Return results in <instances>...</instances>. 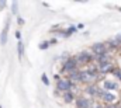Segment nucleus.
Segmentation results:
<instances>
[{"instance_id": "nucleus-1", "label": "nucleus", "mask_w": 121, "mask_h": 108, "mask_svg": "<svg viewBox=\"0 0 121 108\" xmlns=\"http://www.w3.org/2000/svg\"><path fill=\"white\" fill-rule=\"evenodd\" d=\"M75 58V60L78 62V66L80 67V66H86V65H89L93 62V54H91V51H85V52H80V54H78L76 56H73Z\"/></svg>"}, {"instance_id": "nucleus-2", "label": "nucleus", "mask_w": 121, "mask_h": 108, "mask_svg": "<svg viewBox=\"0 0 121 108\" xmlns=\"http://www.w3.org/2000/svg\"><path fill=\"white\" fill-rule=\"evenodd\" d=\"M78 69H79V66H78V62L75 60L73 56H72V58H66V60H65L63 65H62V73L66 75V76H68L69 73L78 70Z\"/></svg>"}, {"instance_id": "nucleus-3", "label": "nucleus", "mask_w": 121, "mask_h": 108, "mask_svg": "<svg viewBox=\"0 0 121 108\" xmlns=\"http://www.w3.org/2000/svg\"><path fill=\"white\" fill-rule=\"evenodd\" d=\"M99 79H100V75L99 73L97 75H91L86 69L85 70H80V83H83V84H87V86L94 84Z\"/></svg>"}, {"instance_id": "nucleus-4", "label": "nucleus", "mask_w": 121, "mask_h": 108, "mask_svg": "<svg viewBox=\"0 0 121 108\" xmlns=\"http://www.w3.org/2000/svg\"><path fill=\"white\" fill-rule=\"evenodd\" d=\"M101 88L104 91H117L120 88V81L116 79H104L101 81Z\"/></svg>"}, {"instance_id": "nucleus-5", "label": "nucleus", "mask_w": 121, "mask_h": 108, "mask_svg": "<svg viewBox=\"0 0 121 108\" xmlns=\"http://www.w3.org/2000/svg\"><path fill=\"white\" fill-rule=\"evenodd\" d=\"M56 88L59 90L60 93L63 94V93H68V91H72V88H73V86H72V83L68 80L66 77H63V79H59L58 83H56Z\"/></svg>"}, {"instance_id": "nucleus-6", "label": "nucleus", "mask_w": 121, "mask_h": 108, "mask_svg": "<svg viewBox=\"0 0 121 108\" xmlns=\"http://www.w3.org/2000/svg\"><path fill=\"white\" fill-rule=\"evenodd\" d=\"M97 70H99V75L104 76L107 73H113L114 72V65L113 62H108V63H101V65H97Z\"/></svg>"}, {"instance_id": "nucleus-7", "label": "nucleus", "mask_w": 121, "mask_h": 108, "mask_svg": "<svg viewBox=\"0 0 121 108\" xmlns=\"http://www.w3.org/2000/svg\"><path fill=\"white\" fill-rule=\"evenodd\" d=\"M93 100L87 97H78L76 98V108H91L93 107Z\"/></svg>"}, {"instance_id": "nucleus-8", "label": "nucleus", "mask_w": 121, "mask_h": 108, "mask_svg": "<svg viewBox=\"0 0 121 108\" xmlns=\"http://www.w3.org/2000/svg\"><path fill=\"white\" fill-rule=\"evenodd\" d=\"M107 52V44L104 42H97L91 46V54L93 55H103Z\"/></svg>"}, {"instance_id": "nucleus-9", "label": "nucleus", "mask_w": 121, "mask_h": 108, "mask_svg": "<svg viewBox=\"0 0 121 108\" xmlns=\"http://www.w3.org/2000/svg\"><path fill=\"white\" fill-rule=\"evenodd\" d=\"M97 90H99V87H96L94 84H90V86H87L86 88H85V94H87V96H96L97 94Z\"/></svg>"}, {"instance_id": "nucleus-10", "label": "nucleus", "mask_w": 121, "mask_h": 108, "mask_svg": "<svg viewBox=\"0 0 121 108\" xmlns=\"http://www.w3.org/2000/svg\"><path fill=\"white\" fill-rule=\"evenodd\" d=\"M62 98H63L65 103H72V101L75 100V94H73L72 91H68V93H63V94H62Z\"/></svg>"}, {"instance_id": "nucleus-11", "label": "nucleus", "mask_w": 121, "mask_h": 108, "mask_svg": "<svg viewBox=\"0 0 121 108\" xmlns=\"http://www.w3.org/2000/svg\"><path fill=\"white\" fill-rule=\"evenodd\" d=\"M104 108H117V104H107Z\"/></svg>"}, {"instance_id": "nucleus-12", "label": "nucleus", "mask_w": 121, "mask_h": 108, "mask_svg": "<svg viewBox=\"0 0 121 108\" xmlns=\"http://www.w3.org/2000/svg\"><path fill=\"white\" fill-rule=\"evenodd\" d=\"M91 108H104V107H101L100 104H93V107Z\"/></svg>"}, {"instance_id": "nucleus-13", "label": "nucleus", "mask_w": 121, "mask_h": 108, "mask_svg": "<svg viewBox=\"0 0 121 108\" xmlns=\"http://www.w3.org/2000/svg\"><path fill=\"white\" fill-rule=\"evenodd\" d=\"M42 80H44V83H45V84H48V79H47L45 76H42Z\"/></svg>"}, {"instance_id": "nucleus-14", "label": "nucleus", "mask_w": 121, "mask_h": 108, "mask_svg": "<svg viewBox=\"0 0 121 108\" xmlns=\"http://www.w3.org/2000/svg\"><path fill=\"white\" fill-rule=\"evenodd\" d=\"M118 67H120V70H121V56H120V59H118Z\"/></svg>"}]
</instances>
